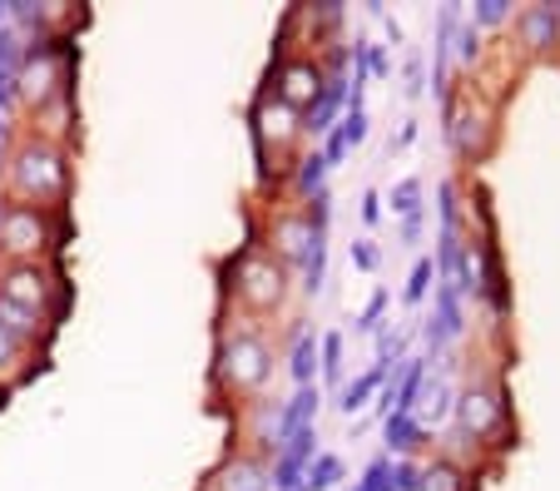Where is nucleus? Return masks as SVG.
Returning <instances> with one entry per match:
<instances>
[{
	"instance_id": "obj_1",
	"label": "nucleus",
	"mask_w": 560,
	"mask_h": 491,
	"mask_svg": "<svg viewBox=\"0 0 560 491\" xmlns=\"http://www.w3.org/2000/svg\"><path fill=\"white\" fill-rule=\"evenodd\" d=\"M15 189L25 194V199H60L65 194V154L50 150V144H25L21 154H15V169H11Z\"/></svg>"
},
{
	"instance_id": "obj_2",
	"label": "nucleus",
	"mask_w": 560,
	"mask_h": 491,
	"mask_svg": "<svg viewBox=\"0 0 560 491\" xmlns=\"http://www.w3.org/2000/svg\"><path fill=\"white\" fill-rule=\"evenodd\" d=\"M45 244H55V234H50V214H45L40 203L0 209V248L5 254H40Z\"/></svg>"
},
{
	"instance_id": "obj_3",
	"label": "nucleus",
	"mask_w": 560,
	"mask_h": 491,
	"mask_svg": "<svg viewBox=\"0 0 560 491\" xmlns=\"http://www.w3.org/2000/svg\"><path fill=\"white\" fill-rule=\"evenodd\" d=\"M50 293H65V283H55L40 264H15L11 273H5V283H0V299L15 303V308H25V313H35V318L45 313Z\"/></svg>"
},
{
	"instance_id": "obj_4",
	"label": "nucleus",
	"mask_w": 560,
	"mask_h": 491,
	"mask_svg": "<svg viewBox=\"0 0 560 491\" xmlns=\"http://www.w3.org/2000/svg\"><path fill=\"white\" fill-rule=\"evenodd\" d=\"M223 377H229L233 387H258L268 377V348L254 332H244V338H233L229 348H223Z\"/></svg>"
},
{
	"instance_id": "obj_5",
	"label": "nucleus",
	"mask_w": 560,
	"mask_h": 491,
	"mask_svg": "<svg viewBox=\"0 0 560 491\" xmlns=\"http://www.w3.org/2000/svg\"><path fill=\"white\" fill-rule=\"evenodd\" d=\"M313 442H317L313 428H303V432H293V437H288V452L278 457V467H273V487L278 491H298V487H303V467L313 461Z\"/></svg>"
},
{
	"instance_id": "obj_6",
	"label": "nucleus",
	"mask_w": 560,
	"mask_h": 491,
	"mask_svg": "<svg viewBox=\"0 0 560 491\" xmlns=\"http://www.w3.org/2000/svg\"><path fill=\"white\" fill-rule=\"evenodd\" d=\"M342 85L348 80L342 75H332L328 85H317V95H313V105H307V129H332V115H338V105H342Z\"/></svg>"
},
{
	"instance_id": "obj_7",
	"label": "nucleus",
	"mask_w": 560,
	"mask_h": 491,
	"mask_svg": "<svg viewBox=\"0 0 560 491\" xmlns=\"http://www.w3.org/2000/svg\"><path fill=\"white\" fill-rule=\"evenodd\" d=\"M452 332H462V308H456V289L446 283V289L436 293V328H427V342H432V348H442Z\"/></svg>"
},
{
	"instance_id": "obj_8",
	"label": "nucleus",
	"mask_w": 560,
	"mask_h": 491,
	"mask_svg": "<svg viewBox=\"0 0 560 491\" xmlns=\"http://www.w3.org/2000/svg\"><path fill=\"white\" fill-rule=\"evenodd\" d=\"M278 95H283V105H303L307 95H317V70L313 65H288Z\"/></svg>"
},
{
	"instance_id": "obj_9",
	"label": "nucleus",
	"mask_w": 560,
	"mask_h": 491,
	"mask_svg": "<svg viewBox=\"0 0 560 491\" xmlns=\"http://www.w3.org/2000/svg\"><path fill=\"white\" fill-rule=\"evenodd\" d=\"M307 417H317V387H298V397L288 402L283 422H278V437H293V432H303Z\"/></svg>"
},
{
	"instance_id": "obj_10",
	"label": "nucleus",
	"mask_w": 560,
	"mask_h": 491,
	"mask_svg": "<svg viewBox=\"0 0 560 491\" xmlns=\"http://www.w3.org/2000/svg\"><path fill=\"white\" fill-rule=\"evenodd\" d=\"M278 289H283L278 268H268V264H248V268H244V293H248L254 303H273Z\"/></svg>"
},
{
	"instance_id": "obj_11",
	"label": "nucleus",
	"mask_w": 560,
	"mask_h": 491,
	"mask_svg": "<svg viewBox=\"0 0 560 491\" xmlns=\"http://www.w3.org/2000/svg\"><path fill=\"white\" fill-rule=\"evenodd\" d=\"M219 491H268L264 467H254V461H229L219 477Z\"/></svg>"
},
{
	"instance_id": "obj_12",
	"label": "nucleus",
	"mask_w": 560,
	"mask_h": 491,
	"mask_svg": "<svg viewBox=\"0 0 560 491\" xmlns=\"http://www.w3.org/2000/svg\"><path fill=\"white\" fill-rule=\"evenodd\" d=\"M462 417H466V428H471V432H481V428H491V422H497V402H491L487 393H466L462 397Z\"/></svg>"
},
{
	"instance_id": "obj_13",
	"label": "nucleus",
	"mask_w": 560,
	"mask_h": 491,
	"mask_svg": "<svg viewBox=\"0 0 560 491\" xmlns=\"http://www.w3.org/2000/svg\"><path fill=\"white\" fill-rule=\"evenodd\" d=\"M338 477H342V461L338 457H317V461H307V477H303V487H298V491H328Z\"/></svg>"
},
{
	"instance_id": "obj_14",
	"label": "nucleus",
	"mask_w": 560,
	"mask_h": 491,
	"mask_svg": "<svg viewBox=\"0 0 560 491\" xmlns=\"http://www.w3.org/2000/svg\"><path fill=\"white\" fill-rule=\"evenodd\" d=\"M417 442H422V432H417V422L407 412H392L387 417V447H397V452H412Z\"/></svg>"
},
{
	"instance_id": "obj_15",
	"label": "nucleus",
	"mask_w": 560,
	"mask_h": 491,
	"mask_svg": "<svg viewBox=\"0 0 560 491\" xmlns=\"http://www.w3.org/2000/svg\"><path fill=\"white\" fill-rule=\"evenodd\" d=\"M313 363H317V342L313 338H298V348H293V377H298V387L313 383Z\"/></svg>"
},
{
	"instance_id": "obj_16",
	"label": "nucleus",
	"mask_w": 560,
	"mask_h": 491,
	"mask_svg": "<svg viewBox=\"0 0 560 491\" xmlns=\"http://www.w3.org/2000/svg\"><path fill=\"white\" fill-rule=\"evenodd\" d=\"M377 387H382V367H372L368 377H358V383H352L348 393H342V412H352V407H362L372 393H377Z\"/></svg>"
},
{
	"instance_id": "obj_17",
	"label": "nucleus",
	"mask_w": 560,
	"mask_h": 491,
	"mask_svg": "<svg viewBox=\"0 0 560 491\" xmlns=\"http://www.w3.org/2000/svg\"><path fill=\"white\" fill-rule=\"evenodd\" d=\"M323 169H328V164H323V154H307V160L298 164V189H303V194H323Z\"/></svg>"
},
{
	"instance_id": "obj_18",
	"label": "nucleus",
	"mask_w": 560,
	"mask_h": 491,
	"mask_svg": "<svg viewBox=\"0 0 560 491\" xmlns=\"http://www.w3.org/2000/svg\"><path fill=\"white\" fill-rule=\"evenodd\" d=\"M556 31V11L550 5H536V11L526 15V35H530V45H546V35Z\"/></svg>"
},
{
	"instance_id": "obj_19",
	"label": "nucleus",
	"mask_w": 560,
	"mask_h": 491,
	"mask_svg": "<svg viewBox=\"0 0 560 491\" xmlns=\"http://www.w3.org/2000/svg\"><path fill=\"white\" fill-rule=\"evenodd\" d=\"M417 393H422V363H407V377L397 387V412H407L417 402Z\"/></svg>"
},
{
	"instance_id": "obj_20",
	"label": "nucleus",
	"mask_w": 560,
	"mask_h": 491,
	"mask_svg": "<svg viewBox=\"0 0 560 491\" xmlns=\"http://www.w3.org/2000/svg\"><path fill=\"white\" fill-rule=\"evenodd\" d=\"M323 373H328V383H338V377H342V338H338V332H328V338H323Z\"/></svg>"
},
{
	"instance_id": "obj_21",
	"label": "nucleus",
	"mask_w": 560,
	"mask_h": 491,
	"mask_svg": "<svg viewBox=\"0 0 560 491\" xmlns=\"http://www.w3.org/2000/svg\"><path fill=\"white\" fill-rule=\"evenodd\" d=\"M387 491H422V467H412V461H402V467H392Z\"/></svg>"
},
{
	"instance_id": "obj_22",
	"label": "nucleus",
	"mask_w": 560,
	"mask_h": 491,
	"mask_svg": "<svg viewBox=\"0 0 560 491\" xmlns=\"http://www.w3.org/2000/svg\"><path fill=\"white\" fill-rule=\"evenodd\" d=\"M417 199H422V184L417 179H402L392 189V209H402V214H417Z\"/></svg>"
},
{
	"instance_id": "obj_23",
	"label": "nucleus",
	"mask_w": 560,
	"mask_h": 491,
	"mask_svg": "<svg viewBox=\"0 0 560 491\" xmlns=\"http://www.w3.org/2000/svg\"><path fill=\"white\" fill-rule=\"evenodd\" d=\"M422 491H456V471H452V467L422 471Z\"/></svg>"
},
{
	"instance_id": "obj_24",
	"label": "nucleus",
	"mask_w": 560,
	"mask_h": 491,
	"mask_svg": "<svg viewBox=\"0 0 560 491\" xmlns=\"http://www.w3.org/2000/svg\"><path fill=\"white\" fill-rule=\"evenodd\" d=\"M427 283H432V264H427V258H417V268H412V283H407V299H412V303H422Z\"/></svg>"
},
{
	"instance_id": "obj_25",
	"label": "nucleus",
	"mask_w": 560,
	"mask_h": 491,
	"mask_svg": "<svg viewBox=\"0 0 560 491\" xmlns=\"http://www.w3.org/2000/svg\"><path fill=\"white\" fill-rule=\"evenodd\" d=\"M387 477H392V467H387V461H372V467H368V477H362V487H358V491H387Z\"/></svg>"
},
{
	"instance_id": "obj_26",
	"label": "nucleus",
	"mask_w": 560,
	"mask_h": 491,
	"mask_svg": "<svg viewBox=\"0 0 560 491\" xmlns=\"http://www.w3.org/2000/svg\"><path fill=\"white\" fill-rule=\"evenodd\" d=\"M362 135H368V115H362V109H352V115L342 119V139H348V144H362Z\"/></svg>"
},
{
	"instance_id": "obj_27",
	"label": "nucleus",
	"mask_w": 560,
	"mask_h": 491,
	"mask_svg": "<svg viewBox=\"0 0 560 491\" xmlns=\"http://www.w3.org/2000/svg\"><path fill=\"white\" fill-rule=\"evenodd\" d=\"M348 150H352V144H348V139H342V129H338V135L328 139V154H323V164H338Z\"/></svg>"
},
{
	"instance_id": "obj_28",
	"label": "nucleus",
	"mask_w": 560,
	"mask_h": 491,
	"mask_svg": "<svg viewBox=\"0 0 560 491\" xmlns=\"http://www.w3.org/2000/svg\"><path fill=\"white\" fill-rule=\"evenodd\" d=\"M15 353H21V338H11V332L0 328V363H15Z\"/></svg>"
},
{
	"instance_id": "obj_29",
	"label": "nucleus",
	"mask_w": 560,
	"mask_h": 491,
	"mask_svg": "<svg viewBox=\"0 0 560 491\" xmlns=\"http://www.w3.org/2000/svg\"><path fill=\"white\" fill-rule=\"evenodd\" d=\"M452 15L456 11H442V45H446V35H452ZM442 65H446V50H436V80H442Z\"/></svg>"
},
{
	"instance_id": "obj_30",
	"label": "nucleus",
	"mask_w": 560,
	"mask_h": 491,
	"mask_svg": "<svg viewBox=\"0 0 560 491\" xmlns=\"http://www.w3.org/2000/svg\"><path fill=\"white\" fill-rule=\"evenodd\" d=\"M382 303H387V293H372L368 313H362V328H372V323H377V318H382Z\"/></svg>"
},
{
	"instance_id": "obj_31",
	"label": "nucleus",
	"mask_w": 560,
	"mask_h": 491,
	"mask_svg": "<svg viewBox=\"0 0 560 491\" xmlns=\"http://www.w3.org/2000/svg\"><path fill=\"white\" fill-rule=\"evenodd\" d=\"M476 15H481V21H501V15H506V5H501V0H481V11H476Z\"/></svg>"
},
{
	"instance_id": "obj_32",
	"label": "nucleus",
	"mask_w": 560,
	"mask_h": 491,
	"mask_svg": "<svg viewBox=\"0 0 560 491\" xmlns=\"http://www.w3.org/2000/svg\"><path fill=\"white\" fill-rule=\"evenodd\" d=\"M362 219H368V224H377V219H382V199H377V194H368V199H362Z\"/></svg>"
},
{
	"instance_id": "obj_33",
	"label": "nucleus",
	"mask_w": 560,
	"mask_h": 491,
	"mask_svg": "<svg viewBox=\"0 0 560 491\" xmlns=\"http://www.w3.org/2000/svg\"><path fill=\"white\" fill-rule=\"evenodd\" d=\"M352 264H358V268H372V264H377V254H372L368 244H358V248H352Z\"/></svg>"
},
{
	"instance_id": "obj_34",
	"label": "nucleus",
	"mask_w": 560,
	"mask_h": 491,
	"mask_svg": "<svg viewBox=\"0 0 560 491\" xmlns=\"http://www.w3.org/2000/svg\"><path fill=\"white\" fill-rule=\"evenodd\" d=\"M462 55H466V60L476 55V25H466V31H462Z\"/></svg>"
},
{
	"instance_id": "obj_35",
	"label": "nucleus",
	"mask_w": 560,
	"mask_h": 491,
	"mask_svg": "<svg viewBox=\"0 0 560 491\" xmlns=\"http://www.w3.org/2000/svg\"><path fill=\"white\" fill-rule=\"evenodd\" d=\"M5 402H11V387H5V383H0V407H5Z\"/></svg>"
},
{
	"instance_id": "obj_36",
	"label": "nucleus",
	"mask_w": 560,
	"mask_h": 491,
	"mask_svg": "<svg viewBox=\"0 0 560 491\" xmlns=\"http://www.w3.org/2000/svg\"><path fill=\"white\" fill-rule=\"evenodd\" d=\"M0 169H5V150H0Z\"/></svg>"
}]
</instances>
